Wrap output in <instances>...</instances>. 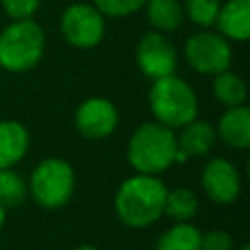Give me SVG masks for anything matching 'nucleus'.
<instances>
[{
	"instance_id": "obj_1",
	"label": "nucleus",
	"mask_w": 250,
	"mask_h": 250,
	"mask_svg": "<svg viewBox=\"0 0 250 250\" xmlns=\"http://www.w3.org/2000/svg\"><path fill=\"white\" fill-rule=\"evenodd\" d=\"M168 188L158 176L135 174L123 180L113 197L117 219L129 229H146L164 215Z\"/></svg>"
},
{
	"instance_id": "obj_2",
	"label": "nucleus",
	"mask_w": 250,
	"mask_h": 250,
	"mask_svg": "<svg viewBox=\"0 0 250 250\" xmlns=\"http://www.w3.org/2000/svg\"><path fill=\"white\" fill-rule=\"evenodd\" d=\"M176 133L158 121L139 125L127 143V160L137 174L158 176L176 164Z\"/></svg>"
},
{
	"instance_id": "obj_3",
	"label": "nucleus",
	"mask_w": 250,
	"mask_h": 250,
	"mask_svg": "<svg viewBox=\"0 0 250 250\" xmlns=\"http://www.w3.org/2000/svg\"><path fill=\"white\" fill-rule=\"evenodd\" d=\"M148 107L160 125L170 129H182L197 117V94L195 90L176 74L152 80L148 90Z\"/></svg>"
},
{
	"instance_id": "obj_4",
	"label": "nucleus",
	"mask_w": 250,
	"mask_h": 250,
	"mask_svg": "<svg viewBox=\"0 0 250 250\" xmlns=\"http://www.w3.org/2000/svg\"><path fill=\"white\" fill-rule=\"evenodd\" d=\"M45 47V31L35 20L12 21L0 31V68L27 72L41 62Z\"/></svg>"
},
{
	"instance_id": "obj_5",
	"label": "nucleus",
	"mask_w": 250,
	"mask_h": 250,
	"mask_svg": "<svg viewBox=\"0 0 250 250\" xmlns=\"http://www.w3.org/2000/svg\"><path fill=\"white\" fill-rule=\"evenodd\" d=\"M76 174L70 162L59 156L43 158L31 172L27 182V193L31 199L49 211L64 207L74 195Z\"/></svg>"
},
{
	"instance_id": "obj_6",
	"label": "nucleus",
	"mask_w": 250,
	"mask_h": 250,
	"mask_svg": "<svg viewBox=\"0 0 250 250\" xmlns=\"http://www.w3.org/2000/svg\"><path fill=\"white\" fill-rule=\"evenodd\" d=\"M61 33L76 49H94L104 39L105 18L94 4H70L61 16Z\"/></svg>"
},
{
	"instance_id": "obj_7",
	"label": "nucleus",
	"mask_w": 250,
	"mask_h": 250,
	"mask_svg": "<svg viewBox=\"0 0 250 250\" xmlns=\"http://www.w3.org/2000/svg\"><path fill=\"white\" fill-rule=\"evenodd\" d=\"M184 57L195 72L215 76L230 66L232 47L217 31H199L188 37Z\"/></svg>"
},
{
	"instance_id": "obj_8",
	"label": "nucleus",
	"mask_w": 250,
	"mask_h": 250,
	"mask_svg": "<svg viewBox=\"0 0 250 250\" xmlns=\"http://www.w3.org/2000/svg\"><path fill=\"white\" fill-rule=\"evenodd\" d=\"M135 61L139 70L146 78L158 80V78L176 74L178 51H176V45L166 37V33L152 29L141 35L135 49Z\"/></svg>"
},
{
	"instance_id": "obj_9",
	"label": "nucleus",
	"mask_w": 250,
	"mask_h": 250,
	"mask_svg": "<svg viewBox=\"0 0 250 250\" xmlns=\"http://www.w3.org/2000/svg\"><path fill=\"white\" fill-rule=\"evenodd\" d=\"M199 184L205 195L219 205L234 203L242 191V178L238 168L223 156H215L203 164Z\"/></svg>"
},
{
	"instance_id": "obj_10",
	"label": "nucleus",
	"mask_w": 250,
	"mask_h": 250,
	"mask_svg": "<svg viewBox=\"0 0 250 250\" xmlns=\"http://www.w3.org/2000/svg\"><path fill=\"white\" fill-rule=\"evenodd\" d=\"M117 123H119V111L115 104L102 96L84 100L74 111L76 131L90 141H100L113 135Z\"/></svg>"
},
{
	"instance_id": "obj_11",
	"label": "nucleus",
	"mask_w": 250,
	"mask_h": 250,
	"mask_svg": "<svg viewBox=\"0 0 250 250\" xmlns=\"http://www.w3.org/2000/svg\"><path fill=\"white\" fill-rule=\"evenodd\" d=\"M215 141H217L215 127L209 121L195 117L193 121H189L180 129V135H176V146H178L176 164L186 162L188 158H199L209 154Z\"/></svg>"
},
{
	"instance_id": "obj_12",
	"label": "nucleus",
	"mask_w": 250,
	"mask_h": 250,
	"mask_svg": "<svg viewBox=\"0 0 250 250\" xmlns=\"http://www.w3.org/2000/svg\"><path fill=\"white\" fill-rule=\"evenodd\" d=\"M215 27L227 41H246L250 37V0L221 2Z\"/></svg>"
},
{
	"instance_id": "obj_13",
	"label": "nucleus",
	"mask_w": 250,
	"mask_h": 250,
	"mask_svg": "<svg viewBox=\"0 0 250 250\" xmlns=\"http://www.w3.org/2000/svg\"><path fill=\"white\" fill-rule=\"evenodd\" d=\"M217 137L230 148L244 150L250 146V109L246 105L227 107L215 127Z\"/></svg>"
},
{
	"instance_id": "obj_14",
	"label": "nucleus",
	"mask_w": 250,
	"mask_h": 250,
	"mask_svg": "<svg viewBox=\"0 0 250 250\" xmlns=\"http://www.w3.org/2000/svg\"><path fill=\"white\" fill-rule=\"evenodd\" d=\"M29 150V131L16 119L0 121V168H14Z\"/></svg>"
},
{
	"instance_id": "obj_15",
	"label": "nucleus",
	"mask_w": 250,
	"mask_h": 250,
	"mask_svg": "<svg viewBox=\"0 0 250 250\" xmlns=\"http://www.w3.org/2000/svg\"><path fill=\"white\" fill-rule=\"evenodd\" d=\"M143 8L146 10V20L152 29L160 33L176 31L186 18L180 0H146Z\"/></svg>"
},
{
	"instance_id": "obj_16",
	"label": "nucleus",
	"mask_w": 250,
	"mask_h": 250,
	"mask_svg": "<svg viewBox=\"0 0 250 250\" xmlns=\"http://www.w3.org/2000/svg\"><path fill=\"white\" fill-rule=\"evenodd\" d=\"M154 250H201V230L188 223H174L154 242Z\"/></svg>"
},
{
	"instance_id": "obj_17",
	"label": "nucleus",
	"mask_w": 250,
	"mask_h": 250,
	"mask_svg": "<svg viewBox=\"0 0 250 250\" xmlns=\"http://www.w3.org/2000/svg\"><path fill=\"white\" fill-rule=\"evenodd\" d=\"M213 96L225 107L244 105L246 102V84L240 74L232 70H223L213 76Z\"/></svg>"
},
{
	"instance_id": "obj_18",
	"label": "nucleus",
	"mask_w": 250,
	"mask_h": 250,
	"mask_svg": "<svg viewBox=\"0 0 250 250\" xmlns=\"http://www.w3.org/2000/svg\"><path fill=\"white\" fill-rule=\"evenodd\" d=\"M197 209H199V199L195 191L188 188L168 189L164 201V215H168L176 223H188L197 215Z\"/></svg>"
},
{
	"instance_id": "obj_19",
	"label": "nucleus",
	"mask_w": 250,
	"mask_h": 250,
	"mask_svg": "<svg viewBox=\"0 0 250 250\" xmlns=\"http://www.w3.org/2000/svg\"><path fill=\"white\" fill-rule=\"evenodd\" d=\"M27 182L14 168H0V207L14 209L27 199Z\"/></svg>"
},
{
	"instance_id": "obj_20",
	"label": "nucleus",
	"mask_w": 250,
	"mask_h": 250,
	"mask_svg": "<svg viewBox=\"0 0 250 250\" xmlns=\"http://www.w3.org/2000/svg\"><path fill=\"white\" fill-rule=\"evenodd\" d=\"M184 16L189 18L199 27H211L215 25L221 0H186L184 4Z\"/></svg>"
},
{
	"instance_id": "obj_21",
	"label": "nucleus",
	"mask_w": 250,
	"mask_h": 250,
	"mask_svg": "<svg viewBox=\"0 0 250 250\" xmlns=\"http://www.w3.org/2000/svg\"><path fill=\"white\" fill-rule=\"evenodd\" d=\"M146 0H94V6L104 14V18H127L139 12Z\"/></svg>"
},
{
	"instance_id": "obj_22",
	"label": "nucleus",
	"mask_w": 250,
	"mask_h": 250,
	"mask_svg": "<svg viewBox=\"0 0 250 250\" xmlns=\"http://www.w3.org/2000/svg\"><path fill=\"white\" fill-rule=\"evenodd\" d=\"M0 4L12 21H20V20H33L41 0H0Z\"/></svg>"
},
{
	"instance_id": "obj_23",
	"label": "nucleus",
	"mask_w": 250,
	"mask_h": 250,
	"mask_svg": "<svg viewBox=\"0 0 250 250\" xmlns=\"http://www.w3.org/2000/svg\"><path fill=\"white\" fill-rule=\"evenodd\" d=\"M234 240L223 229H211L201 232V250H232Z\"/></svg>"
},
{
	"instance_id": "obj_24",
	"label": "nucleus",
	"mask_w": 250,
	"mask_h": 250,
	"mask_svg": "<svg viewBox=\"0 0 250 250\" xmlns=\"http://www.w3.org/2000/svg\"><path fill=\"white\" fill-rule=\"evenodd\" d=\"M4 225H6V209L0 207V230L4 229Z\"/></svg>"
},
{
	"instance_id": "obj_25",
	"label": "nucleus",
	"mask_w": 250,
	"mask_h": 250,
	"mask_svg": "<svg viewBox=\"0 0 250 250\" xmlns=\"http://www.w3.org/2000/svg\"><path fill=\"white\" fill-rule=\"evenodd\" d=\"M74 250H100V248H96V246H92V244H80V246H76Z\"/></svg>"
},
{
	"instance_id": "obj_26",
	"label": "nucleus",
	"mask_w": 250,
	"mask_h": 250,
	"mask_svg": "<svg viewBox=\"0 0 250 250\" xmlns=\"http://www.w3.org/2000/svg\"><path fill=\"white\" fill-rule=\"evenodd\" d=\"M238 250H250V246H248V244H242V246H240Z\"/></svg>"
}]
</instances>
